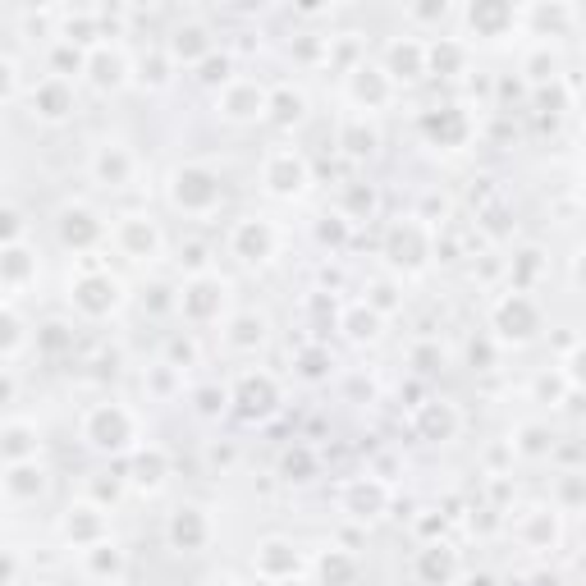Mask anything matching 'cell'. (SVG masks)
Returning a JSON list of instances; mask_svg holds the SVG:
<instances>
[{
    "mask_svg": "<svg viewBox=\"0 0 586 586\" xmlns=\"http://www.w3.org/2000/svg\"><path fill=\"white\" fill-rule=\"evenodd\" d=\"M129 435H133V422L120 408H97V413L87 417V440L97 449H120Z\"/></svg>",
    "mask_w": 586,
    "mask_h": 586,
    "instance_id": "cell-1",
    "label": "cell"
},
{
    "mask_svg": "<svg viewBox=\"0 0 586 586\" xmlns=\"http://www.w3.org/2000/svg\"><path fill=\"white\" fill-rule=\"evenodd\" d=\"M42 106H46V120H60V115H65V106H69V101H65V87H60V83H46L42 87Z\"/></svg>",
    "mask_w": 586,
    "mask_h": 586,
    "instance_id": "cell-2",
    "label": "cell"
}]
</instances>
